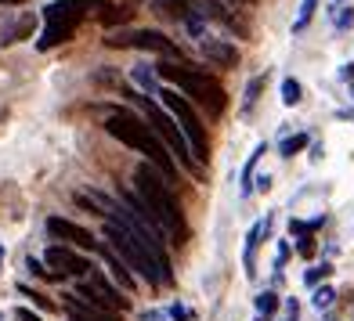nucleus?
Masks as SVG:
<instances>
[{"instance_id": "nucleus-25", "label": "nucleus", "mask_w": 354, "mask_h": 321, "mask_svg": "<svg viewBox=\"0 0 354 321\" xmlns=\"http://www.w3.org/2000/svg\"><path fill=\"white\" fill-rule=\"evenodd\" d=\"M333 300H336V293H333L329 285H326V289H315V296H311V303H315L318 311H329V307H333Z\"/></svg>"}, {"instance_id": "nucleus-33", "label": "nucleus", "mask_w": 354, "mask_h": 321, "mask_svg": "<svg viewBox=\"0 0 354 321\" xmlns=\"http://www.w3.org/2000/svg\"><path fill=\"white\" fill-rule=\"evenodd\" d=\"M170 318H181V321H188L192 314H188L185 307H177V303H174V307H170Z\"/></svg>"}, {"instance_id": "nucleus-5", "label": "nucleus", "mask_w": 354, "mask_h": 321, "mask_svg": "<svg viewBox=\"0 0 354 321\" xmlns=\"http://www.w3.org/2000/svg\"><path fill=\"white\" fill-rule=\"evenodd\" d=\"M105 0H55V4L44 8V33L37 40L40 51H51V47L73 40L76 26L87 19V11H102Z\"/></svg>"}, {"instance_id": "nucleus-35", "label": "nucleus", "mask_w": 354, "mask_h": 321, "mask_svg": "<svg viewBox=\"0 0 354 321\" xmlns=\"http://www.w3.org/2000/svg\"><path fill=\"white\" fill-rule=\"evenodd\" d=\"M286 256H289V246L282 242V246H279V260H275V267H282V264H286Z\"/></svg>"}, {"instance_id": "nucleus-6", "label": "nucleus", "mask_w": 354, "mask_h": 321, "mask_svg": "<svg viewBox=\"0 0 354 321\" xmlns=\"http://www.w3.org/2000/svg\"><path fill=\"white\" fill-rule=\"evenodd\" d=\"M159 98H163L170 119L177 123V130H181V137L188 141V152H192V159H196V166L206 163L210 141H206V130H203V123H199V116H196V108H192V101L181 98L177 90H159Z\"/></svg>"}, {"instance_id": "nucleus-8", "label": "nucleus", "mask_w": 354, "mask_h": 321, "mask_svg": "<svg viewBox=\"0 0 354 321\" xmlns=\"http://www.w3.org/2000/svg\"><path fill=\"white\" fill-rule=\"evenodd\" d=\"M109 47H134V51H156V55H177L181 58V47L170 37L156 33V29H134V33H116L105 40Z\"/></svg>"}, {"instance_id": "nucleus-21", "label": "nucleus", "mask_w": 354, "mask_h": 321, "mask_svg": "<svg viewBox=\"0 0 354 321\" xmlns=\"http://www.w3.org/2000/svg\"><path fill=\"white\" fill-rule=\"evenodd\" d=\"M308 144H311V137H308V134H293V137H286V141L279 144V152L289 159V155H297L300 148H308Z\"/></svg>"}, {"instance_id": "nucleus-36", "label": "nucleus", "mask_w": 354, "mask_h": 321, "mask_svg": "<svg viewBox=\"0 0 354 321\" xmlns=\"http://www.w3.org/2000/svg\"><path fill=\"white\" fill-rule=\"evenodd\" d=\"M340 79H354V61H351V66H344V69H340Z\"/></svg>"}, {"instance_id": "nucleus-40", "label": "nucleus", "mask_w": 354, "mask_h": 321, "mask_svg": "<svg viewBox=\"0 0 354 321\" xmlns=\"http://www.w3.org/2000/svg\"><path fill=\"white\" fill-rule=\"evenodd\" d=\"M340 4H344V0H340Z\"/></svg>"}, {"instance_id": "nucleus-39", "label": "nucleus", "mask_w": 354, "mask_h": 321, "mask_svg": "<svg viewBox=\"0 0 354 321\" xmlns=\"http://www.w3.org/2000/svg\"><path fill=\"white\" fill-rule=\"evenodd\" d=\"M246 4H253V0H246Z\"/></svg>"}, {"instance_id": "nucleus-41", "label": "nucleus", "mask_w": 354, "mask_h": 321, "mask_svg": "<svg viewBox=\"0 0 354 321\" xmlns=\"http://www.w3.org/2000/svg\"><path fill=\"white\" fill-rule=\"evenodd\" d=\"M0 321H4V318H0Z\"/></svg>"}, {"instance_id": "nucleus-19", "label": "nucleus", "mask_w": 354, "mask_h": 321, "mask_svg": "<svg viewBox=\"0 0 354 321\" xmlns=\"http://www.w3.org/2000/svg\"><path fill=\"white\" fill-rule=\"evenodd\" d=\"M261 155H264V144H257L253 155H250V163H246V170H243V195L253 191V170H257V163H261Z\"/></svg>"}, {"instance_id": "nucleus-37", "label": "nucleus", "mask_w": 354, "mask_h": 321, "mask_svg": "<svg viewBox=\"0 0 354 321\" xmlns=\"http://www.w3.org/2000/svg\"><path fill=\"white\" fill-rule=\"evenodd\" d=\"M0 4H22V0H0Z\"/></svg>"}, {"instance_id": "nucleus-10", "label": "nucleus", "mask_w": 354, "mask_h": 321, "mask_svg": "<svg viewBox=\"0 0 354 321\" xmlns=\"http://www.w3.org/2000/svg\"><path fill=\"white\" fill-rule=\"evenodd\" d=\"M44 264L51 267V275H87L91 271V260L87 256H80V253H73V249H66V246H51L44 253Z\"/></svg>"}, {"instance_id": "nucleus-14", "label": "nucleus", "mask_w": 354, "mask_h": 321, "mask_svg": "<svg viewBox=\"0 0 354 321\" xmlns=\"http://www.w3.org/2000/svg\"><path fill=\"white\" fill-rule=\"evenodd\" d=\"M152 8L159 19H174V22H188L199 11L196 0H152Z\"/></svg>"}, {"instance_id": "nucleus-30", "label": "nucleus", "mask_w": 354, "mask_h": 321, "mask_svg": "<svg viewBox=\"0 0 354 321\" xmlns=\"http://www.w3.org/2000/svg\"><path fill=\"white\" fill-rule=\"evenodd\" d=\"M354 26V8H336V29H351Z\"/></svg>"}, {"instance_id": "nucleus-13", "label": "nucleus", "mask_w": 354, "mask_h": 321, "mask_svg": "<svg viewBox=\"0 0 354 321\" xmlns=\"http://www.w3.org/2000/svg\"><path fill=\"white\" fill-rule=\"evenodd\" d=\"M66 311H69V321H120L112 311H102L80 296H66Z\"/></svg>"}, {"instance_id": "nucleus-9", "label": "nucleus", "mask_w": 354, "mask_h": 321, "mask_svg": "<svg viewBox=\"0 0 354 321\" xmlns=\"http://www.w3.org/2000/svg\"><path fill=\"white\" fill-rule=\"evenodd\" d=\"M76 296L87 300V303H94V307H102V311H127V307H131V303L120 296V289L109 285V282L98 275V271H91V282L80 285Z\"/></svg>"}, {"instance_id": "nucleus-32", "label": "nucleus", "mask_w": 354, "mask_h": 321, "mask_svg": "<svg viewBox=\"0 0 354 321\" xmlns=\"http://www.w3.org/2000/svg\"><path fill=\"white\" fill-rule=\"evenodd\" d=\"M300 256H315V238H300Z\"/></svg>"}, {"instance_id": "nucleus-28", "label": "nucleus", "mask_w": 354, "mask_h": 321, "mask_svg": "<svg viewBox=\"0 0 354 321\" xmlns=\"http://www.w3.org/2000/svg\"><path fill=\"white\" fill-rule=\"evenodd\" d=\"M134 84H138V87H145V90H152V84H156V69L138 66V69H134Z\"/></svg>"}, {"instance_id": "nucleus-22", "label": "nucleus", "mask_w": 354, "mask_h": 321, "mask_svg": "<svg viewBox=\"0 0 354 321\" xmlns=\"http://www.w3.org/2000/svg\"><path fill=\"white\" fill-rule=\"evenodd\" d=\"M315 8H318V0H300V14H297V22H293L297 33H300V29H308V22L315 19Z\"/></svg>"}, {"instance_id": "nucleus-34", "label": "nucleus", "mask_w": 354, "mask_h": 321, "mask_svg": "<svg viewBox=\"0 0 354 321\" xmlns=\"http://www.w3.org/2000/svg\"><path fill=\"white\" fill-rule=\"evenodd\" d=\"M15 318H19V321H44V318H37L33 311H26V307H22L19 314H15Z\"/></svg>"}, {"instance_id": "nucleus-2", "label": "nucleus", "mask_w": 354, "mask_h": 321, "mask_svg": "<svg viewBox=\"0 0 354 321\" xmlns=\"http://www.w3.org/2000/svg\"><path fill=\"white\" fill-rule=\"evenodd\" d=\"M105 130L116 137L120 144H127V148L141 152L145 159H149V166H152L156 173H163V177H174V173H177V163L170 159V152L163 148V141H159V137L152 134V126L145 123V119H138L134 112H127V108L109 112Z\"/></svg>"}, {"instance_id": "nucleus-31", "label": "nucleus", "mask_w": 354, "mask_h": 321, "mask_svg": "<svg viewBox=\"0 0 354 321\" xmlns=\"http://www.w3.org/2000/svg\"><path fill=\"white\" fill-rule=\"evenodd\" d=\"M26 267H29V271H33V275H37V278H58V275H51V271H47V267H44L40 260H33V256H29V260H26Z\"/></svg>"}, {"instance_id": "nucleus-18", "label": "nucleus", "mask_w": 354, "mask_h": 321, "mask_svg": "<svg viewBox=\"0 0 354 321\" xmlns=\"http://www.w3.org/2000/svg\"><path fill=\"white\" fill-rule=\"evenodd\" d=\"M127 19H131V11H123V8H116V4H109V0H105L102 11H98V22H102V26H116V22H127Z\"/></svg>"}, {"instance_id": "nucleus-38", "label": "nucleus", "mask_w": 354, "mask_h": 321, "mask_svg": "<svg viewBox=\"0 0 354 321\" xmlns=\"http://www.w3.org/2000/svg\"><path fill=\"white\" fill-rule=\"evenodd\" d=\"M0 260H4V249H0Z\"/></svg>"}, {"instance_id": "nucleus-26", "label": "nucleus", "mask_w": 354, "mask_h": 321, "mask_svg": "<svg viewBox=\"0 0 354 321\" xmlns=\"http://www.w3.org/2000/svg\"><path fill=\"white\" fill-rule=\"evenodd\" d=\"M264 79H268V76H253V79H250V87H246V98H243V108H253L257 94H261V87H264Z\"/></svg>"}, {"instance_id": "nucleus-12", "label": "nucleus", "mask_w": 354, "mask_h": 321, "mask_svg": "<svg viewBox=\"0 0 354 321\" xmlns=\"http://www.w3.org/2000/svg\"><path fill=\"white\" fill-rule=\"evenodd\" d=\"M199 51L206 61H214L217 69H235L239 66V47L232 40H203Z\"/></svg>"}, {"instance_id": "nucleus-7", "label": "nucleus", "mask_w": 354, "mask_h": 321, "mask_svg": "<svg viewBox=\"0 0 354 321\" xmlns=\"http://www.w3.org/2000/svg\"><path fill=\"white\" fill-rule=\"evenodd\" d=\"M127 98H134L141 108H145V116H149V126H152V134L163 141V148L167 152H174L177 155V163H181L185 170H192L199 177V166H196V159H192V152H188V141L181 137V130H177V123L167 116L163 108H159L152 98H145V94H127Z\"/></svg>"}, {"instance_id": "nucleus-17", "label": "nucleus", "mask_w": 354, "mask_h": 321, "mask_svg": "<svg viewBox=\"0 0 354 321\" xmlns=\"http://www.w3.org/2000/svg\"><path fill=\"white\" fill-rule=\"evenodd\" d=\"M33 14H22V22H15L11 29H4V43H15V40H22V37H29L33 33Z\"/></svg>"}, {"instance_id": "nucleus-23", "label": "nucleus", "mask_w": 354, "mask_h": 321, "mask_svg": "<svg viewBox=\"0 0 354 321\" xmlns=\"http://www.w3.org/2000/svg\"><path fill=\"white\" fill-rule=\"evenodd\" d=\"M279 311V296L275 293H261V296H257V314H275Z\"/></svg>"}, {"instance_id": "nucleus-1", "label": "nucleus", "mask_w": 354, "mask_h": 321, "mask_svg": "<svg viewBox=\"0 0 354 321\" xmlns=\"http://www.w3.org/2000/svg\"><path fill=\"white\" fill-rule=\"evenodd\" d=\"M134 184H138V202L145 206L149 220L156 224L163 238H185L188 235V224H185V213L177 206L170 184L163 181V173H156L149 163H141L134 170Z\"/></svg>"}, {"instance_id": "nucleus-4", "label": "nucleus", "mask_w": 354, "mask_h": 321, "mask_svg": "<svg viewBox=\"0 0 354 321\" xmlns=\"http://www.w3.org/2000/svg\"><path fill=\"white\" fill-rule=\"evenodd\" d=\"M156 76H163L167 84L181 87L188 98L196 101V105H203L206 112H210V116H221V112L228 108V90H224L206 69H192V66H159Z\"/></svg>"}, {"instance_id": "nucleus-20", "label": "nucleus", "mask_w": 354, "mask_h": 321, "mask_svg": "<svg viewBox=\"0 0 354 321\" xmlns=\"http://www.w3.org/2000/svg\"><path fill=\"white\" fill-rule=\"evenodd\" d=\"M300 98H304V87L297 84L293 76H286V79H282V101H286V105H300Z\"/></svg>"}, {"instance_id": "nucleus-3", "label": "nucleus", "mask_w": 354, "mask_h": 321, "mask_svg": "<svg viewBox=\"0 0 354 321\" xmlns=\"http://www.w3.org/2000/svg\"><path fill=\"white\" fill-rule=\"evenodd\" d=\"M105 238L112 242V253H116V260L127 267V271H134V275H141L149 285H170V278L163 275V267L156 264V256L149 253V246L141 242L138 235H131L123 228V224H116V220H109L105 217Z\"/></svg>"}, {"instance_id": "nucleus-16", "label": "nucleus", "mask_w": 354, "mask_h": 321, "mask_svg": "<svg viewBox=\"0 0 354 321\" xmlns=\"http://www.w3.org/2000/svg\"><path fill=\"white\" fill-rule=\"evenodd\" d=\"M264 231H268V220H257L250 228V235H246V275H257L253 271V253H257V242H261Z\"/></svg>"}, {"instance_id": "nucleus-27", "label": "nucleus", "mask_w": 354, "mask_h": 321, "mask_svg": "<svg viewBox=\"0 0 354 321\" xmlns=\"http://www.w3.org/2000/svg\"><path fill=\"white\" fill-rule=\"evenodd\" d=\"M19 293H22V296H29V300H33V303H37L40 311H55V303L47 300L44 293H33V289H29V285H19Z\"/></svg>"}, {"instance_id": "nucleus-15", "label": "nucleus", "mask_w": 354, "mask_h": 321, "mask_svg": "<svg viewBox=\"0 0 354 321\" xmlns=\"http://www.w3.org/2000/svg\"><path fill=\"white\" fill-rule=\"evenodd\" d=\"M102 256H105V264H109V271H112V278L120 282L123 293H134V289H138V278H134L131 271H127V267L116 260V253H112V249H102Z\"/></svg>"}, {"instance_id": "nucleus-11", "label": "nucleus", "mask_w": 354, "mask_h": 321, "mask_svg": "<svg viewBox=\"0 0 354 321\" xmlns=\"http://www.w3.org/2000/svg\"><path fill=\"white\" fill-rule=\"evenodd\" d=\"M47 235L62 238V242H73L76 249H102L87 228H80V224H73L66 217H47Z\"/></svg>"}, {"instance_id": "nucleus-24", "label": "nucleus", "mask_w": 354, "mask_h": 321, "mask_svg": "<svg viewBox=\"0 0 354 321\" xmlns=\"http://www.w3.org/2000/svg\"><path fill=\"white\" fill-rule=\"evenodd\" d=\"M315 228H322V217H315V220H308V224H304V220H289V231H297L300 238H311Z\"/></svg>"}, {"instance_id": "nucleus-29", "label": "nucleus", "mask_w": 354, "mask_h": 321, "mask_svg": "<svg viewBox=\"0 0 354 321\" xmlns=\"http://www.w3.org/2000/svg\"><path fill=\"white\" fill-rule=\"evenodd\" d=\"M329 275H333V264H322V267H311L308 275H304V282H308V285H318L322 278H329Z\"/></svg>"}]
</instances>
